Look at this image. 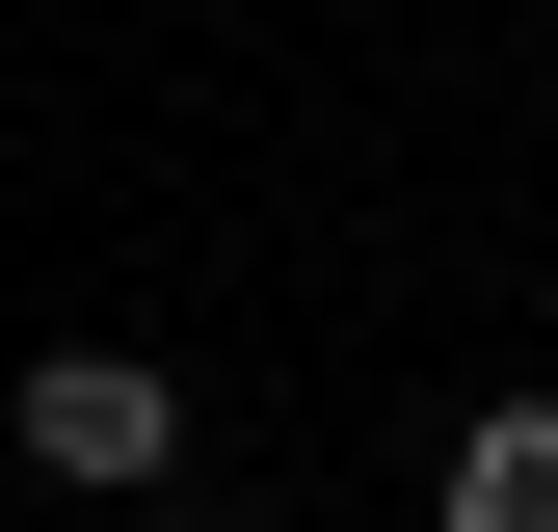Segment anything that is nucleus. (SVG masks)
I'll return each mask as SVG.
<instances>
[{"instance_id":"1","label":"nucleus","mask_w":558,"mask_h":532,"mask_svg":"<svg viewBox=\"0 0 558 532\" xmlns=\"http://www.w3.org/2000/svg\"><path fill=\"white\" fill-rule=\"evenodd\" d=\"M0 426H27V480L133 506V480L186 452V373H160V347H27V373H0Z\"/></svg>"},{"instance_id":"2","label":"nucleus","mask_w":558,"mask_h":532,"mask_svg":"<svg viewBox=\"0 0 558 532\" xmlns=\"http://www.w3.org/2000/svg\"><path fill=\"white\" fill-rule=\"evenodd\" d=\"M426 532H558V399H478L452 480H426Z\"/></svg>"}]
</instances>
